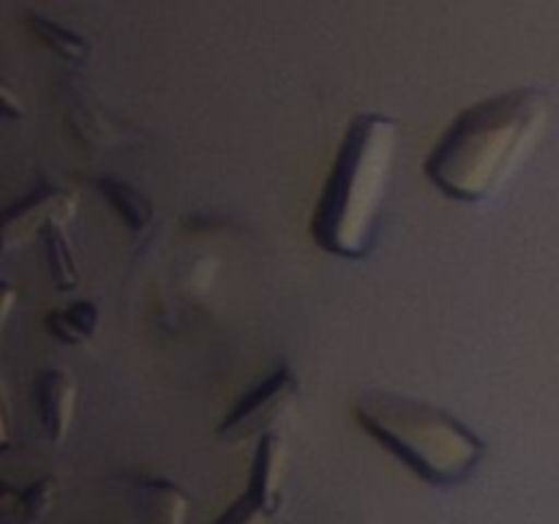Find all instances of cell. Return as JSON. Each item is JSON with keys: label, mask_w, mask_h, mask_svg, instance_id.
<instances>
[{"label": "cell", "mask_w": 559, "mask_h": 524, "mask_svg": "<svg viewBox=\"0 0 559 524\" xmlns=\"http://www.w3.org/2000/svg\"><path fill=\"white\" fill-rule=\"evenodd\" d=\"M549 96L540 87H511L464 107L442 129L424 175L442 196L484 202L506 186L544 136Z\"/></svg>", "instance_id": "6da1fadb"}, {"label": "cell", "mask_w": 559, "mask_h": 524, "mask_svg": "<svg viewBox=\"0 0 559 524\" xmlns=\"http://www.w3.org/2000/svg\"><path fill=\"white\" fill-rule=\"evenodd\" d=\"M396 147L399 120L391 115L360 112L349 120L309 222L322 251L364 260L374 249Z\"/></svg>", "instance_id": "7a4b0ae2"}, {"label": "cell", "mask_w": 559, "mask_h": 524, "mask_svg": "<svg viewBox=\"0 0 559 524\" xmlns=\"http://www.w3.org/2000/svg\"><path fill=\"white\" fill-rule=\"evenodd\" d=\"M355 420L396 462L431 486L462 484L484 462V440L456 415L420 398L364 393L355 402Z\"/></svg>", "instance_id": "3957f363"}, {"label": "cell", "mask_w": 559, "mask_h": 524, "mask_svg": "<svg viewBox=\"0 0 559 524\" xmlns=\"http://www.w3.org/2000/svg\"><path fill=\"white\" fill-rule=\"evenodd\" d=\"M76 211V200L71 191L41 186L22 196L16 205L5 207L0 213V249L14 251L22 249L31 238L44 233V227L52 222L66 224Z\"/></svg>", "instance_id": "277c9868"}, {"label": "cell", "mask_w": 559, "mask_h": 524, "mask_svg": "<svg viewBox=\"0 0 559 524\" xmlns=\"http://www.w3.org/2000/svg\"><path fill=\"white\" fill-rule=\"evenodd\" d=\"M298 393V380H295L289 366H278L257 388H251L218 426V434L227 440H246L260 429L276 420L278 409L287 407Z\"/></svg>", "instance_id": "5b68a950"}, {"label": "cell", "mask_w": 559, "mask_h": 524, "mask_svg": "<svg viewBox=\"0 0 559 524\" xmlns=\"http://www.w3.org/2000/svg\"><path fill=\"white\" fill-rule=\"evenodd\" d=\"M282 464H284V445L282 437L265 431L254 451V462L249 469V484L246 491L238 497L249 511L257 516H273L282 505Z\"/></svg>", "instance_id": "8992f818"}, {"label": "cell", "mask_w": 559, "mask_h": 524, "mask_svg": "<svg viewBox=\"0 0 559 524\" xmlns=\"http://www.w3.org/2000/svg\"><path fill=\"white\" fill-rule=\"evenodd\" d=\"M38 420L52 442H63L74 420L76 382L66 369H49L38 377L36 385Z\"/></svg>", "instance_id": "52a82bcc"}, {"label": "cell", "mask_w": 559, "mask_h": 524, "mask_svg": "<svg viewBox=\"0 0 559 524\" xmlns=\"http://www.w3.org/2000/svg\"><path fill=\"white\" fill-rule=\"evenodd\" d=\"M96 325L98 309L91 300H76V303L66 306V309H55L47 314V331L58 342L71 344V347L85 344L96 333Z\"/></svg>", "instance_id": "ba28073f"}, {"label": "cell", "mask_w": 559, "mask_h": 524, "mask_svg": "<svg viewBox=\"0 0 559 524\" xmlns=\"http://www.w3.org/2000/svg\"><path fill=\"white\" fill-rule=\"evenodd\" d=\"M98 189H102L104 200L118 211V216L123 218V224L131 229V233H142V229L151 224L153 218L151 200H147L145 194H140L134 186L115 178H102L98 180Z\"/></svg>", "instance_id": "9c48e42d"}, {"label": "cell", "mask_w": 559, "mask_h": 524, "mask_svg": "<svg viewBox=\"0 0 559 524\" xmlns=\"http://www.w3.org/2000/svg\"><path fill=\"white\" fill-rule=\"evenodd\" d=\"M44 240H47V260L49 273L58 289H74L80 284V271H76V257L71 251L69 238L63 233V224L52 222L44 227Z\"/></svg>", "instance_id": "30bf717a"}, {"label": "cell", "mask_w": 559, "mask_h": 524, "mask_svg": "<svg viewBox=\"0 0 559 524\" xmlns=\"http://www.w3.org/2000/svg\"><path fill=\"white\" fill-rule=\"evenodd\" d=\"M31 27L36 31V36L47 44L49 49L60 55L66 60H82L87 55V44L80 36H74L66 27L55 25V22L44 20V16H31Z\"/></svg>", "instance_id": "8fae6325"}, {"label": "cell", "mask_w": 559, "mask_h": 524, "mask_svg": "<svg viewBox=\"0 0 559 524\" xmlns=\"http://www.w3.org/2000/svg\"><path fill=\"white\" fill-rule=\"evenodd\" d=\"M55 495H58V478H55V475L38 478L36 484L22 495V519H31V522L41 519L44 513L52 508Z\"/></svg>", "instance_id": "7c38bea8"}, {"label": "cell", "mask_w": 559, "mask_h": 524, "mask_svg": "<svg viewBox=\"0 0 559 524\" xmlns=\"http://www.w3.org/2000/svg\"><path fill=\"white\" fill-rule=\"evenodd\" d=\"M22 516V495L9 484H0V522Z\"/></svg>", "instance_id": "4fadbf2b"}, {"label": "cell", "mask_w": 559, "mask_h": 524, "mask_svg": "<svg viewBox=\"0 0 559 524\" xmlns=\"http://www.w3.org/2000/svg\"><path fill=\"white\" fill-rule=\"evenodd\" d=\"M0 115H3V118H22V115H25L22 102L5 87L3 80H0Z\"/></svg>", "instance_id": "5bb4252c"}, {"label": "cell", "mask_w": 559, "mask_h": 524, "mask_svg": "<svg viewBox=\"0 0 559 524\" xmlns=\"http://www.w3.org/2000/svg\"><path fill=\"white\" fill-rule=\"evenodd\" d=\"M11 445V407L5 398V388L0 382V451Z\"/></svg>", "instance_id": "9a60e30c"}, {"label": "cell", "mask_w": 559, "mask_h": 524, "mask_svg": "<svg viewBox=\"0 0 559 524\" xmlns=\"http://www.w3.org/2000/svg\"><path fill=\"white\" fill-rule=\"evenodd\" d=\"M14 300H16V289L11 284L0 282V342H3V327L9 322L11 309H14Z\"/></svg>", "instance_id": "2e32d148"}]
</instances>
